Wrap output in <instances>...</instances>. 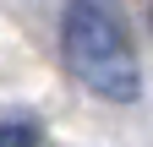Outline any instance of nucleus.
I'll list each match as a JSON object with an SVG mask.
<instances>
[{"label":"nucleus","instance_id":"f257e3e1","mask_svg":"<svg viewBox=\"0 0 153 147\" xmlns=\"http://www.w3.org/2000/svg\"><path fill=\"white\" fill-rule=\"evenodd\" d=\"M60 49H66V65L71 76L99 93L109 104H137L142 93V65H137V49H131L120 16H115L104 0H71L66 16H60Z\"/></svg>","mask_w":153,"mask_h":147},{"label":"nucleus","instance_id":"f03ea898","mask_svg":"<svg viewBox=\"0 0 153 147\" xmlns=\"http://www.w3.org/2000/svg\"><path fill=\"white\" fill-rule=\"evenodd\" d=\"M0 147H38V131L16 125V120H0Z\"/></svg>","mask_w":153,"mask_h":147}]
</instances>
